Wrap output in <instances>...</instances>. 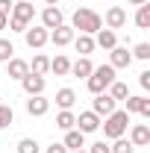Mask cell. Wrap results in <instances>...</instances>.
Instances as JSON below:
<instances>
[{
  "label": "cell",
  "instance_id": "obj_1",
  "mask_svg": "<svg viewBox=\"0 0 150 153\" xmlns=\"http://www.w3.org/2000/svg\"><path fill=\"white\" fill-rule=\"evenodd\" d=\"M112 82H115V68H112V65H100V68H94L91 74H88V79H85V85H88L91 94H103Z\"/></svg>",
  "mask_w": 150,
  "mask_h": 153
},
{
  "label": "cell",
  "instance_id": "obj_2",
  "mask_svg": "<svg viewBox=\"0 0 150 153\" xmlns=\"http://www.w3.org/2000/svg\"><path fill=\"white\" fill-rule=\"evenodd\" d=\"M100 27H103V21H100L97 12L85 9V6H79V9L74 12V30H79L82 36H91V33H97Z\"/></svg>",
  "mask_w": 150,
  "mask_h": 153
},
{
  "label": "cell",
  "instance_id": "obj_3",
  "mask_svg": "<svg viewBox=\"0 0 150 153\" xmlns=\"http://www.w3.org/2000/svg\"><path fill=\"white\" fill-rule=\"evenodd\" d=\"M130 127V112H118L115 109L112 115H106V124H103V135L106 138H121Z\"/></svg>",
  "mask_w": 150,
  "mask_h": 153
},
{
  "label": "cell",
  "instance_id": "obj_4",
  "mask_svg": "<svg viewBox=\"0 0 150 153\" xmlns=\"http://www.w3.org/2000/svg\"><path fill=\"white\" fill-rule=\"evenodd\" d=\"M33 15H36V9H33L30 3H15V6H12V21H9L12 33H24L27 24L33 21Z\"/></svg>",
  "mask_w": 150,
  "mask_h": 153
},
{
  "label": "cell",
  "instance_id": "obj_5",
  "mask_svg": "<svg viewBox=\"0 0 150 153\" xmlns=\"http://www.w3.org/2000/svg\"><path fill=\"white\" fill-rule=\"evenodd\" d=\"M24 38H27L30 47H44V44L50 41V33H47L44 27H27V30H24Z\"/></svg>",
  "mask_w": 150,
  "mask_h": 153
},
{
  "label": "cell",
  "instance_id": "obj_6",
  "mask_svg": "<svg viewBox=\"0 0 150 153\" xmlns=\"http://www.w3.org/2000/svg\"><path fill=\"white\" fill-rule=\"evenodd\" d=\"M47 109H50V100L44 94H33L30 100H27V112L33 115V118H41V115H47Z\"/></svg>",
  "mask_w": 150,
  "mask_h": 153
},
{
  "label": "cell",
  "instance_id": "obj_7",
  "mask_svg": "<svg viewBox=\"0 0 150 153\" xmlns=\"http://www.w3.org/2000/svg\"><path fill=\"white\" fill-rule=\"evenodd\" d=\"M115 103H118V100H112L109 94H94L91 112H94V115H103V118H106V115H112V112H115Z\"/></svg>",
  "mask_w": 150,
  "mask_h": 153
},
{
  "label": "cell",
  "instance_id": "obj_8",
  "mask_svg": "<svg viewBox=\"0 0 150 153\" xmlns=\"http://www.w3.org/2000/svg\"><path fill=\"white\" fill-rule=\"evenodd\" d=\"M41 24H44V30L62 27V9H59V6H47V9L41 12Z\"/></svg>",
  "mask_w": 150,
  "mask_h": 153
},
{
  "label": "cell",
  "instance_id": "obj_9",
  "mask_svg": "<svg viewBox=\"0 0 150 153\" xmlns=\"http://www.w3.org/2000/svg\"><path fill=\"white\" fill-rule=\"evenodd\" d=\"M127 24V9L124 6H112L109 12H106V27L109 30H121Z\"/></svg>",
  "mask_w": 150,
  "mask_h": 153
},
{
  "label": "cell",
  "instance_id": "obj_10",
  "mask_svg": "<svg viewBox=\"0 0 150 153\" xmlns=\"http://www.w3.org/2000/svg\"><path fill=\"white\" fill-rule=\"evenodd\" d=\"M21 85H24V91L33 97V94H41L44 91V76H38V74H27L24 79H21Z\"/></svg>",
  "mask_w": 150,
  "mask_h": 153
},
{
  "label": "cell",
  "instance_id": "obj_11",
  "mask_svg": "<svg viewBox=\"0 0 150 153\" xmlns=\"http://www.w3.org/2000/svg\"><path fill=\"white\" fill-rule=\"evenodd\" d=\"M50 41H53L56 47L71 44V41H74V27H65V24H62V27H56V30L50 33Z\"/></svg>",
  "mask_w": 150,
  "mask_h": 153
},
{
  "label": "cell",
  "instance_id": "obj_12",
  "mask_svg": "<svg viewBox=\"0 0 150 153\" xmlns=\"http://www.w3.org/2000/svg\"><path fill=\"white\" fill-rule=\"evenodd\" d=\"M76 124H79V133H94V130L100 127V115H94V112H79Z\"/></svg>",
  "mask_w": 150,
  "mask_h": 153
},
{
  "label": "cell",
  "instance_id": "obj_13",
  "mask_svg": "<svg viewBox=\"0 0 150 153\" xmlns=\"http://www.w3.org/2000/svg\"><path fill=\"white\" fill-rule=\"evenodd\" d=\"M130 141H132V147H144V144H150V127H147V124H135Z\"/></svg>",
  "mask_w": 150,
  "mask_h": 153
},
{
  "label": "cell",
  "instance_id": "obj_14",
  "mask_svg": "<svg viewBox=\"0 0 150 153\" xmlns=\"http://www.w3.org/2000/svg\"><path fill=\"white\" fill-rule=\"evenodd\" d=\"M124 112H138L144 118H150V100L147 97H127V109Z\"/></svg>",
  "mask_w": 150,
  "mask_h": 153
},
{
  "label": "cell",
  "instance_id": "obj_15",
  "mask_svg": "<svg viewBox=\"0 0 150 153\" xmlns=\"http://www.w3.org/2000/svg\"><path fill=\"white\" fill-rule=\"evenodd\" d=\"M130 62H132V53L127 50V47H112V68H130Z\"/></svg>",
  "mask_w": 150,
  "mask_h": 153
},
{
  "label": "cell",
  "instance_id": "obj_16",
  "mask_svg": "<svg viewBox=\"0 0 150 153\" xmlns=\"http://www.w3.org/2000/svg\"><path fill=\"white\" fill-rule=\"evenodd\" d=\"M91 71H94L91 59H88V56H79L74 65H71V71H68V74H74V76H85V79H88V74H91Z\"/></svg>",
  "mask_w": 150,
  "mask_h": 153
},
{
  "label": "cell",
  "instance_id": "obj_17",
  "mask_svg": "<svg viewBox=\"0 0 150 153\" xmlns=\"http://www.w3.org/2000/svg\"><path fill=\"white\" fill-rule=\"evenodd\" d=\"M30 74V65H27V62H24V59H9V76H12V79H24V76Z\"/></svg>",
  "mask_w": 150,
  "mask_h": 153
},
{
  "label": "cell",
  "instance_id": "obj_18",
  "mask_svg": "<svg viewBox=\"0 0 150 153\" xmlns=\"http://www.w3.org/2000/svg\"><path fill=\"white\" fill-rule=\"evenodd\" d=\"M94 44H100V47H106V50L118 47V36H115V30H97V41H94Z\"/></svg>",
  "mask_w": 150,
  "mask_h": 153
},
{
  "label": "cell",
  "instance_id": "obj_19",
  "mask_svg": "<svg viewBox=\"0 0 150 153\" xmlns=\"http://www.w3.org/2000/svg\"><path fill=\"white\" fill-rule=\"evenodd\" d=\"M82 144H85V133H79V130H68V135H65V147L79 150Z\"/></svg>",
  "mask_w": 150,
  "mask_h": 153
},
{
  "label": "cell",
  "instance_id": "obj_20",
  "mask_svg": "<svg viewBox=\"0 0 150 153\" xmlns=\"http://www.w3.org/2000/svg\"><path fill=\"white\" fill-rule=\"evenodd\" d=\"M50 71H53L56 76H65L68 71H71V62H68V56H62V53H59L56 59H50Z\"/></svg>",
  "mask_w": 150,
  "mask_h": 153
},
{
  "label": "cell",
  "instance_id": "obj_21",
  "mask_svg": "<svg viewBox=\"0 0 150 153\" xmlns=\"http://www.w3.org/2000/svg\"><path fill=\"white\" fill-rule=\"evenodd\" d=\"M74 100H76L74 88H59V91H56V106H62V109H71Z\"/></svg>",
  "mask_w": 150,
  "mask_h": 153
},
{
  "label": "cell",
  "instance_id": "obj_22",
  "mask_svg": "<svg viewBox=\"0 0 150 153\" xmlns=\"http://www.w3.org/2000/svg\"><path fill=\"white\" fill-rule=\"evenodd\" d=\"M47 71H50V59L44 56V53H36V56H33V71H30V74H38V76H44Z\"/></svg>",
  "mask_w": 150,
  "mask_h": 153
},
{
  "label": "cell",
  "instance_id": "obj_23",
  "mask_svg": "<svg viewBox=\"0 0 150 153\" xmlns=\"http://www.w3.org/2000/svg\"><path fill=\"white\" fill-rule=\"evenodd\" d=\"M74 124H76V118H74V112H68V109H62V112L56 115V127L59 130H74Z\"/></svg>",
  "mask_w": 150,
  "mask_h": 153
},
{
  "label": "cell",
  "instance_id": "obj_24",
  "mask_svg": "<svg viewBox=\"0 0 150 153\" xmlns=\"http://www.w3.org/2000/svg\"><path fill=\"white\" fill-rule=\"evenodd\" d=\"M74 44H76V53H79V56H88V53L94 50V38L91 36H79Z\"/></svg>",
  "mask_w": 150,
  "mask_h": 153
},
{
  "label": "cell",
  "instance_id": "obj_25",
  "mask_svg": "<svg viewBox=\"0 0 150 153\" xmlns=\"http://www.w3.org/2000/svg\"><path fill=\"white\" fill-rule=\"evenodd\" d=\"M135 24H138L141 30H147V27H150V6H147V3L138 6V12H135Z\"/></svg>",
  "mask_w": 150,
  "mask_h": 153
},
{
  "label": "cell",
  "instance_id": "obj_26",
  "mask_svg": "<svg viewBox=\"0 0 150 153\" xmlns=\"http://www.w3.org/2000/svg\"><path fill=\"white\" fill-rule=\"evenodd\" d=\"M109 88H112V100H127V97H130V88H127V82H112V85H109Z\"/></svg>",
  "mask_w": 150,
  "mask_h": 153
},
{
  "label": "cell",
  "instance_id": "obj_27",
  "mask_svg": "<svg viewBox=\"0 0 150 153\" xmlns=\"http://www.w3.org/2000/svg\"><path fill=\"white\" fill-rule=\"evenodd\" d=\"M109 150H112V153H132L135 147H132V141H127V138L121 135V138H115V144L109 147Z\"/></svg>",
  "mask_w": 150,
  "mask_h": 153
},
{
  "label": "cell",
  "instance_id": "obj_28",
  "mask_svg": "<svg viewBox=\"0 0 150 153\" xmlns=\"http://www.w3.org/2000/svg\"><path fill=\"white\" fill-rule=\"evenodd\" d=\"M15 53V47H12V41L9 38H0V62H9Z\"/></svg>",
  "mask_w": 150,
  "mask_h": 153
},
{
  "label": "cell",
  "instance_id": "obj_29",
  "mask_svg": "<svg viewBox=\"0 0 150 153\" xmlns=\"http://www.w3.org/2000/svg\"><path fill=\"white\" fill-rule=\"evenodd\" d=\"M18 153H38V141L36 138H21Z\"/></svg>",
  "mask_w": 150,
  "mask_h": 153
},
{
  "label": "cell",
  "instance_id": "obj_30",
  "mask_svg": "<svg viewBox=\"0 0 150 153\" xmlns=\"http://www.w3.org/2000/svg\"><path fill=\"white\" fill-rule=\"evenodd\" d=\"M12 121H15V115H12V106H3V103H0V130H3V127H9Z\"/></svg>",
  "mask_w": 150,
  "mask_h": 153
},
{
  "label": "cell",
  "instance_id": "obj_31",
  "mask_svg": "<svg viewBox=\"0 0 150 153\" xmlns=\"http://www.w3.org/2000/svg\"><path fill=\"white\" fill-rule=\"evenodd\" d=\"M132 56H135V59H150V44H147V41H141V44H135V50H132Z\"/></svg>",
  "mask_w": 150,
  "mask_h": 153
},
{
  "label": "cell",
  "instance_id": "obj_32",
  "mask_svg": "<svg viewBox=\"0 0 150 153\" xmlns=\"http://www.w3.org/2000/svg\"><path fill=\"white\" fill-rule=\"evenodd\" d=\"M12 6H15L12 0H0V15H6V18H9V12H12Z\"/></svg>",
  "mask_w": 150,
  "mask_h": 153
},
{
  "label": "cell",
  "instance_id": "obj_33",
  "mask_svg": "<svg viewBox=\"0 0 150 153\" xmlns=\"http://www.w3.org/2000/svg\"><path fill=\"white\" fill-rule=\"evenodd\" d=\"M88 153H112V150H109V144L97 141V144H91V150H88Z\"/></svg>",
  "mask_w": 150,
  "mask_h": 153
},
{
  "label": "cell",
  "instance_id": "obj_34",
  "mask_svg": "<svg viewBox=\"0 0 150 153\" xmlns=\"http://www.w3.org/2000/svg\"><path fill=\"white\" fill-rule=\"evenodd\" d=\"M138 82H141V88H150V71H141L138 74Z\"/></svg>",
  "mask_w": 150,
  "mask_h": 153
},
{
  "label": "cell",
  "instance_id": "obj_35",
  "mask_svg": "<svg viewBox=\"0 0 150 153\" xmlns=\"http://www.w3.org/2000/svg\"><path fill=\"white\" fill-rule=\"evenodd\" d=\"M47 153H68V147H65V144H50Z\"/></svg>",
  "mask_w": 150,
  "mask_h": 153
},
{
  "label": "cell",
  "instance_id": "obj_36",
  "mask_svg": "<svg viewBox=\"0 0 150 153\" xmlns=\"http://www.w3.org/2000/svg\"><path fill=\"white\" fill-rule=\"evenodd\" d=\"M127 3H130V6H144L147 0H127Z\"/></svg>",
  "mask_w": 150,
  "mask_h": 153
},
{
  "label": "cell",
  "instance_id": "obj_37",
  "mask_svg": "<svg viewBox=\"0 0 150 153\" xmlns=\"http://www.w3.org/2000/svg\"><path fill=\"white\" fill-rule=\"evenodd\" d=\"M6 24H9V18H6V15H0V30H6Z\"/></svg>",
  "mask_w": 150,
  "mask_h": 153
},
{
  "label": "cell",
  "instance_id": "obj_38",
  "mask_svg": "<svg viewBox=\"0 0 150 153\" xmlns=\"http://www.w3.org/2000/svg\"><path fill=\"white\" fill-rule=\"evenodd\" d=\"M44 3H47V6H59V0H44Z\"/></svg>",
  "mask_w": 150,
  "mask_h": 153
},
{
  "label": "cell",
  "instance_id": "obj_39",
  "mask_svg": "<svg viewBox=\"0 0 150 153\" xmlns=\"http://www.w3.org/2000/svg\"><path fill=\"white\" fill-rule=\"evenodd\" d=\"M74 153H85V150H82V147H79V150H74Z\"/></svg>",
  "mask_w": 150,
  "mask_h": 153
}]
</instances>
